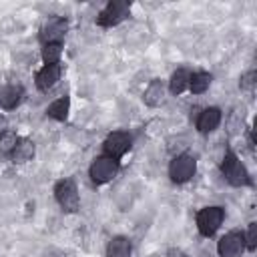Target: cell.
Returning <instances> with one entry per match:
<instances>
[{
    "label": "cell",
    "instance_id": "cell-1",
    "mask_svg": "<svg viewBox=\"0 0 257 257\" xmlns=\"http://www.w3.org/2000/svg\"><path fill=\"white\" fill-rule=\"evenodd\" d=\"M221 173L227 179L229 185L233 187H243V185H251V177L247 173V169L243 167V163L237 159V155L233 151H227L221 163Z\"/></svg>",
    "mask_w": 257,
    "mask_h": 257
},
{
    "label": "cell",
    "instance_id": "cell-2",
    "mask_svg": "<svg viewBox=\"0 0 257 257\" xmlns=\"http://www.w3.org/2000/svg\"><path fill=\"white\" fill-rule=\"evenodd\" d=\"M54 197H56L58 205L62 207V211H66V213H74L80 205L78 189H76V183L72 179L58 181L56 187H54Z\"/></svg>",
    "mask_w": 257,
    "mask_h": 257
},
{
    "label": "cell",
    "instance_id": "cell-3",
    "mask_svg": "<svg viewBox=\"0 0 257 257\" xmlns=\"http://www.w3.org/2000/svg\"><path fill=\"white\" fill-rule=\"evenodd\" d=\"M131 12V4L124 0H112L104 6V10H100V14L96 16V24L102 28H110L120 24Z\"/></svg>",
    "mask_w": 257,
    "mask_h": 257
},
{
    "label": "cell",
    "instance_id": "cell-4",
    "mask_svg": "<svg viewBox=\"0 0 257 257\" xmlns=\"http://www.w3.org/2000/svg\"><path fill=\"white\" fill-rule=\"evenodd\" d=\"M223 219H225V211L221 207H205L197 213V229L203 237H211L221 227Z\"/></svg>",
    "mask_w": 257,
    "mask_h": 257
},
{
    "label": "cell",
    "instance_id": "cell-5",
    "mask_svg": "<svg viewBox=\"0 0 257 257\" xmlns=\"http://www.w3.org/2000/svg\"><path fill=\"white\" fill-rule=\"evenodd\" d=\"M195 171H197V161L191 155H179L169 165V177L173 183H179V185L193 179Z\"/></svg>",
    "mask_w": 257,
    "mask_h": 257
},
{
    "label": "cell",
    "instance_id": "cell-6",
    "mask_svg": "<svg viewBox=\"0 0 257 257\" xmlns=\"http://www.w3.org/2000/svg\"><path fill=\"white\" fill-rule=\"evenodd\" d=\"M118 173V161L110 159V157H96L88 169V175L92 179V183L96 185H102V183H108L114 175Z\"/></svg>",
    "mask_w": 257,
    "mask_h": 257
},
{
    "label": "cell",
    "instance_id": "cell-7",
    "mask_svg": "<svg viewBox=\"0 0 257 257\" xmlns=\"http://www.w3.org/2000/svg\"><path fill=\"white\" fill-rule=\"evenodd\" d=\"M131 143H133V139H131L128 133H124V131H114V133H110V135L104 139L102 149H104V155H106V157L118 161V159L131 149Z\"/></svg>",
    "mask_w": 257,
    "mask_h": 257
},
{
    "label": "cell",
    "instance_id": "cell-8",
    "mask_svg": "<svg viewBox=\"0 0 257 257\" xmlns=\"http://www.w3.org/2000/svg\"><path fill=\"white\" fill-rule=\"evenodd\" d=\"M217 251L221 257H241L245 251V239L243 233L239 231H231L227 235H223L217 243Z\"/></svg>",
    "mask_w": 257,
    "mask_h": 257
},
{
    "label": "cell",
    "instance_id": "cell-9",
    "mask_svg": "<svg viewBox=\"0 0 257 257\" xmlns=\"http://www.w3.org/2000/svg\"><path fill=\"white\" fill-rule=\"evenodd\" d=\"M68 28V20L66 18H52L44 24L42 32H40V40L42 44H48V42H60V38L64 36Z\"/></svg>",
    "mask_w": 257,
    "mask_h": 257
},
{
    "label": "cell",
    "instance_id": "cell-10",
    "mask_svg": "<svg viewBox=\"0 0 257 257\" xmlns=\"http://www.w3.org/2000/svg\"><path fill=\"white\" fill-rule=\"evenodd\" d=\"M60 64H44L36 74V86L42 92H48L60 78Z\"/></svg>",
    "mask_w": 257,
    "mask_h": 257
},
{
    "label": "cell",
    "instance_id": "cell-11",
    "mask_svg": "<svg viewBox=\"0 0 257 257\" xmlns=\"http://www.w3.org/2000/svg\"><path fill=\"white\" fill-rule=\"evenodd\" d=\"M219 122H221V110H219L217 106H209V108H205V110L199 114V118H197V128H199V133L207 135V133L215 131V128L219 126Z\"/></svg>",
    "mask_w": 257,
    "mask_h": 257
},
{
    "label": "cell",
    "instance_id": "cell-12",
    "mask_svg": "<svg viewBox=\"0 0 257 257\" xmlns=\"http://www.w3.org/2000/svg\"><path fill=\"white\" fill-rule=\"evenodd\" d=\"M24 96V88L20 84H8L4 88H0V106L10 110V108H16L20 104Z\"/></svg>",
    "mask_w": 257,
    "mask_h": 257
},
{
    "label": "cell",
    "instance_id": "cell-13",
    "mask_svg": "<svg viewBox=\"0 0 257 257\" xmlns=\"http://www.w3.org/2000/svg\"><path fill=\"white\" fill-rule=\"evenodd\" d=\"M131 251H133V245L122 235L112 237L106 245V257H131Z\"/></svg>",
    "mask_w": 257,
    "mask_h": 257
},
{
    "label": "cell",
    "instance_id": "cell-14",
    "mask_svg": "<svg viewBox=\"0 0 257 257\" xmlns=\"http://www.w3.org/2000/svg\"><path fill=\"white\" fill-rule=\"evenodd\" d=\"M12 161L14 163H26L34 157V143L30 139H18L14 151H12Z\"/></svg>",
    "mask_w": 257,
    "mask_h": 257
},
{
    "label": "cell",
    "instance_id": "cell-15",
    "mask_svg": "<svg viewBox=\"0 0 257 257\" xmlns=\"http://www.w3.org/2000/svg\"><path fill=\"white\" fill-rule=\"evenodd\" d=\"M189 80H191V72L187 68H179L173 72V76L169 80V90L173 94H181L183 90L189 88Z\"/></svg>",
    "mask_w": 257,
    "mask_h": 257
},
{
    "label": "cell",
    "instance_id": "cell-16",
    "mask_svg": "<svg viewBox=\"0 0 257 257\" xmlns=\"http://www.w3.org/2000/svg\"><path fill=\"white\" fill-rule=\"evenodd\" d=\"M68 108H70V98H68V96H60V98H56L54 102L48 104L46 114H48L50 118H54V120H66Z\"/></svg>",
    "mask_w": 257,
    "mask_h": 257
},
{
    "label": "cell",
    "instance_id": "cell-17",
    "mask_svg": "<svg viewBox=\"0 0 257 257\" xmlns=\"http://www.w3.org/2000/svg\"><path fill=\"white\" fill-rule=\"evenodd\" d=\"M143 98H145V102H147L149 106H159V104L163 102V98H165V84H163L161 80H153V82L147 86Z\"/></svg>",
    "mask_w": 257,
    "mask_h": 257
},
{
    "label": "cell",
    "instance_id": "cell-18",
    "mask_svg": "<svg viewBox=\"0 0 257 257\" xmlns=\"http://www.w3.org/2000/svg\"><path fill=\"white\" fill-rule=\"evenodd\" d=\"M211 74L209 72H195V74H191V80H189V88H191V92L193 94H203L207 88H209V84H211Z\"/></svg>",
    "mask_w": 257,
    "mask_h": 257
},
{
    "label": "cell",
    "instance_id": "cell-19",
    "mask_svg": "<svg viewBox=\"0 0 257 257\" xmlns=\"http://www.w3.org/2000/svg\"><path fill=\"white\" fill-rule=\"evenodd\" d=\"M62 54V44L60 42H48L42 46V60L44 64H58Z\"/></svg>",
    "mask_w": 257,
    "mask_h": 257
},
{
    "label": "cell",
    "instance_id": "cell-20",
    "mask_svg": "<svg viewBox=\"0 0 257 257\" xmlns=\"http://www.w3.org/2000/svg\"><path fill=\"white\" fill-rule=\"evenodd\" d=\"M16 143H18V137H16L14 133H10V131L2 133V135H0V153H4V155H12Z\"/></svg>",
    "mask_w": 257,
    "mask_h": 257
},
{
    "label": "cell",
    "instance_id": "cell-21",
    "mask_svg": "<svg viewBox=\"0 0 257 257\" xmlns=\"http://www.w3.org/2000/svg\"><path fill=\"white\" fill-rule=\"evenodd\" d=\"M255 82H257V72H255V70H249V72H245V74L241 76L239 86H241V90H245V92H253V90H255Z\"/></svg>",
    "mask_w": 257,
    "mask_h": 257
},
{
    "label": "cell",
    "instance_id": "cell-22",
    "mask_svg": "<svg viewBox=\"0 0 257 257\" xmlns=\"http://www.w3.org/2000/svg\"><path fill=\"white\" fill-rule=\"evenodd\" d=\"M243 239H245V249L255 251V245H257V223H251L249 225L247 235H243Z\"/></svg>",
    "mask_w": 257,
    "mask_h": 257
},
{
    "label": "cell",
    "instance_id": "cell-23",
    "mask_svg": "<svg viewBox=\"0 0 257 257\" xmlns=\"http://www.w3.org/2000/svg\"><path fill=\"white\" fill-rule=\"evenodd\" d=\"M169 257H187V255H185L181 249H171V251H169Z\"/></svg>",
    "mask_w": 257,
    "mask_h": 257
}]
</instances>
